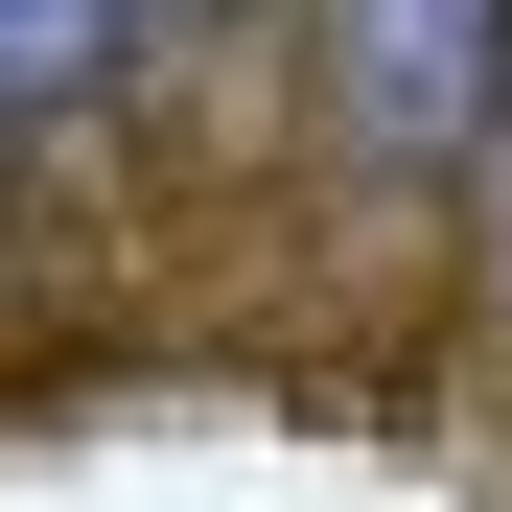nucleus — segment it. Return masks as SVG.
I'll list each match as a JSON object with an SVG mask.
<instances>
[{
  "label": "nucleus",
  "instance_id": "f257e3e1",
  "mask_svg": "<svg viewBox=\"0 0 512 512\" xmlns=\"http://www.w3.org/2000/svg\"><path fill=\"white\" fill-rule=\"evenodd\" d=\"M326 47H350V140L373 163H466L489 70H512V0H326Z\"/></svg>",
  "mask_w": 512,
  "mask_h": 512
},
{
  "label": "nucleus",
  "instance_id": "f03ea898",
  "mask_svg": "<svg viewBox=\"0 0 512 512\" xmlns=\"http://www.w3.org/2000/svg\"><path fill=\"white\" fill-rule=\"evenodd\" d=\"M117 47H140V0H0V117H47V94H94Z\"/></svg>",
  "mask_w": 512,
  "mask_h": 512
}]
</instances>
